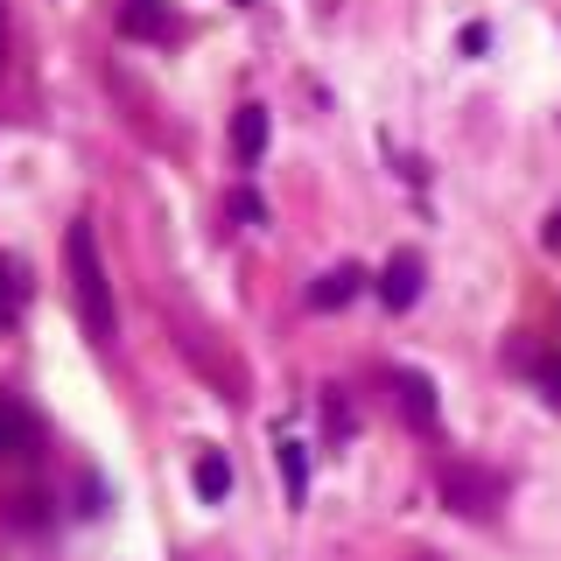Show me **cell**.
Segmentation results:
<instances>
[{
  "instance_id": "cell-1",
  "label": "cell",
  "mask_w": 561,
  "mask_h": 561,
  "mask_svg": "<svg viewBox=\"0 0 561 561\" xmlns=\"http://www.w3.org/2000/svg\"><path fill=\"white\" fill-rule=\"evenodd\" d=\"M70 288H78V316L92 330V344H113V280L99 267V239L92 225H70Z\"/></svg>"
},
{
  "instance_id": "cell-2",
  "label": "cell",
  "mask_w": 561,
  "mask_h": 561,
  "mask_svg": "<svg viewBox=\"0 0 561 561\" xmlns=\"http://www.w3.org/2000/svg\"><path fill=\"white\" fill-rule=\"evenodd\" d=\"M443 499L456 505V513H491L499 505V478H484V470H470V463H443Z\"/></svg>"
},
{
  "instance_id": "cell-3",
  "label": "cell",
  "mask_w": 561,
  "mask_h": 561,
  "mask_svg": "<svg viewBox=\"0 0 561 561\" xmlns=\"http://www.w3.org/2000/svg\"><path fill=\"white\" fill-rule=\"evenodd\" d=\"M414 295H421V253H393L379 267V302L386 309H414Z\"/></svg>"
},
{
  "instance_id": "cell-4",
  "label": "cell",
  "mask_w": 561,
  "mask_h": 561,
  "mask_svg": "<svg viewBox=\"0 0 561 561\" xmlns=\"http://www.w3.org/2000/svg\"><path fill=\"white\" fill-rule=\"evenodd\" d=\"M358 288H365V274L351 267V260H337L330 274H316V280H309V309H344Z\"/></svg>"
},
{
  "instance_id": "cell-5",
  "label": "cell",
  "mask_w": 561,
  "mask_h": 561,
  "mask_svg": "<svg viewBox=\"0 0 561 561\" xmlns=\"http://www.w3.org/2000/svg\"><path fill=\"white\" fill-rule=\"evenodd\" d=\"M393 393H400V414H408L414 428H435V386L421 373H393Z\"/></svg>"
},
{
  "instance_id": "cell-6",
  "label": "cell",
  "mask_w": 561,
  "mask_h": 561,
  "mask_svg": "<svg viewBox=\"0 0 561 561\" xmlns=\"http://www.w3.org/2000/svg\"><path fill=\"white\" fill-rule=\"evenodd\" d=\"M22 309H28V274H22V260L0 253V330L22 323Z\"/></svg>"
},
{
  "instance_id": "cell-7",
  "label": "cell",
  "mask_w": 561,
  "mask_h": 561,
  "mask_svg": "<svg viewBox=\"0 0 561 561\" xmlns=\"http://www.w3.org/2000/svg\"><path fill=\"white\" fill-rule=\"evenodd\" d=\"M190 484H197V499H204V505H218L225 491H232V463H225L218 449H204V456H197V470H190Z\"/></svg>"
},
{
  "instance_id": "cell-8",
  "label": "cell",
  "mask_w": 561,
  "mask_h": 561,
  "mask_svg": "<svg viewBox=\"0 0 561 561\" xmlns=\"http://www.w3.org/2000/svg\"><path fill=\"white\" fill-rule=\"evenodd\" d=\"M232 140H239V162H260V148H267V105H239Z\"/></svg>"
},
{
  "instance_id": "cell-9",
  "label": "cell",
  "mask_w": 561,
  "mask_h": 561,
  "mask_svg": "<svg viewBox=\"0 0 561 561\" xmlns=\"http://www.w3.org/2000/svg\"><path fill=\"white\" fill-rule=\"evenodd\" d=\"M119 28H127V35H154V43H162V35H169V14H162V0H127Z\"/></svg>"
},
{
  "instance_id": "cell-10",
  "label": "cell",
  "mask_w": 561,
  "mask_h": 561,
  "mask_svg": "<svg viewBox=\"0 0 561 561\" xmlns=\"http://www.w3.org/2000/svg\"><path fill=\"white\" fill-rule=\"evenodd\" d=\"M274 456H280V478H288V499H295V505H302V499H309V456H302V449H295V443H280Z\"/></svg>"
},
{
  "instance_id": "cell-11",
  "label": "cell",
  "mask_w": 561,
  "mask_h": 561,
  "mask_svg": "<svg viewBox=\"0 0 561 561\" xmlns=\"http://www.w3.org/2000/svg\"><path fill=\"white\" fill-rule=\"evenodd\" d=\"M22 443H28V414L14 400H0V456H14Z\"/></svg>"
},
{
  "instance_id": "cell-12",
  "label": "cell",
  "mask_w": 561,
  "mask_h": 561,
  "mask_svg": "<svg viewBox=\"0 0 561 561\" xmlns=\"http://www.w3.org/2000/svg\"><path fill=\"white\" fill-rule=\"evenodd\" d=\"M232 210H239L245 225H260V218H267V210H260V197H253V190H232Z\"/></svg>"
},
{
  "instance_id": "cell-13",
  "label": "cell",
  "mask_w": 561,
  "mask_h": 561,
  "mask_svg": "<svg viewBox=\"0 0 561 561\" xmlns=\"http://www.w3.org/2000/svg\"><path fill=\"white\" fill-rule=\"evenodd\" d=\"M0 64H8V0H0Z\"/></svg>"
},
{
  "instance_id": "cell-14",
  "label": "cell",
  "mask_w": 561,
  "mask_h": 561,
  "mask_svg": "<svg viewBox=\"0 0 561 561\" xmlns=\"http://www.w3.org/2000/svg\"><path fill=\"white\" fill-rule=\"evenodd\" d=\"M548 245H561V210H554V218H548Z\"/></svg>"
}]
</instances>
